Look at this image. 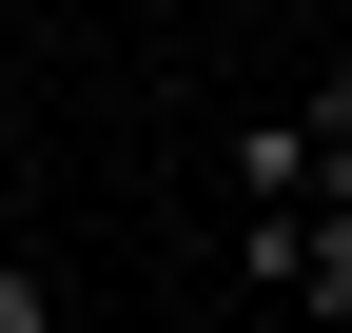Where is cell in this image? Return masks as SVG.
I'll return each mask as SVG.
<instances>
[{
  "label": "cell",
  "mask_w": 352,
  "mask_h": 333,
  "mask_svg": "<svg viewBox=\"0 0 352 333\" xmlns=\"http://www.w3.org/2000/svg\"><path fill=\"white\" fill-rule=\"evenodd\" d=\"M235 275L274 314H352V216H294V196H254L235 216Z\"/></svg>",
  "instance_id": "cell-1"
},
{
  "label": "cell",
  "mask_w": 352,
  "mask_h": 333,
  "mask_svg": "<svg viewBox=\"0 0 352 333\" xmlns=\"http://www.w3.org/2000/svg\"><path fill=\"white\" fill-rule=\"evenodd\" d=\"M0 333H59V255H0Z\"/></svg>",
  "instance_id": "cell-2"
}]
</instances>
